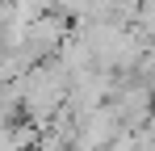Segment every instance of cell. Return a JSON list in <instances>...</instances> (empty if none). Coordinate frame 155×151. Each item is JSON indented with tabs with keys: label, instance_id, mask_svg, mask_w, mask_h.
I'll use <instances>...</instances> for the list:
<instances>
[{
	"label": "cell",
	"instance_id": "6da1fadb",
	"mask_svg": "<svg viewBox=\"0 0 155 151\" xmlns=\"http://www.w3.org/2000/svg\"><path fill=\"white\" fill-rule=\"evenodd\" d=\"M17 92H21V113H25L29 126H51L63 109H67V97H71V72L59 63V59H46L38 63L34 72H25L17 80Z\"/></svg>",
	"mask_w": 155,
	"mask_h": 151
},
{
	"label": "cell",
	"instance_id": "7a4b0ae2",
	"mask_svg": "<svg viewBox=\"0 0 155 151\" xmlns=\"http://www.w3.org/2000/svg\"><path fill=\"white\" fill-rule=\"evenodd\" d=\"M92 4L97 0H54V13L63 21H88L92 17Z\"/></svg>",
	"mask_w": 155,
	"mask_h": 151
}]
</instances>
